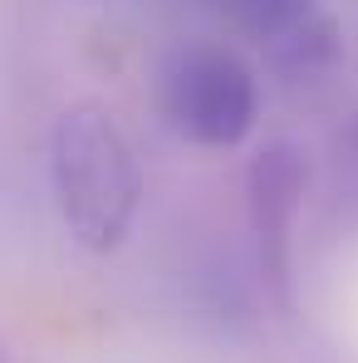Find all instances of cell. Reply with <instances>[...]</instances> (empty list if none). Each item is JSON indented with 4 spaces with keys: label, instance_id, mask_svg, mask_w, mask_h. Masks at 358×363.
<instances>
[{
    "label": "cell",
    "instance_id": "cell-1",
    "mask_svg": "<svg viewBox=\"0 0 358 363\" xmlns=\"http://www.w3.org/2000/svg\"><path fill=\"white\" fill-rule=\"evenodd\" d=\"M50 177L64 226L84 250L108 255L128 241L142 201V167L113 108L84 99L55 118Z\"/></svg>",
    "mask_w": 358,
    "mask_h": 363
},
{
    "label": "cell",
    "instance_id": "cell-2",
    "mask_svg": "<svg viewBox=\"0 0 358 363\" xmlns=\"http://www.w3.org/2000/svg\"><path fill=\"white\" fill-rule=\"evenodd\" d=\"M162 108L186 143L236 147L255 128V74L226 45H186L162 69Z\"/></svg>",
    "mask_w": 358,
    "mask_h": 363
},
{
    "label": "cell",
    "instance_id": "cell-3",
    "mask_svg": "<svg viewBox=\"0 0 358 363\" xmlns=\"http://www.w3.org/2000/svg\"><path fill=\"white\" fill-rule=\"evenodd\" d=\"M309 147L295 138L265 143L250 167H245V206H250V231L260 275L275 290V300L290 304V270H295V221L309 196Z\"/></svg>",
    "mask_w": 358,
    "mask_h": 363
},
{
    "label": "cell",
    "instance_id": "cell-4",
    "mask_svg": "<svg viewBox=\"0 0 358 363\" xmlns=\"http://www.w3.org/2000/svg\"><path fill=\"white\" fill-rule=\"evenodd\" d=\"M344 55V40H339V25L329 15H309L304 25H295L290 35H280L275 45H265V64L280 74V79H314V74H329Z\"/></svg>",
    "mask_w": 358,
    "mask_h": 363
},
{
    "label": "cell",
    "instance_id": "cell-5",
    "mask_svg": "<svg viewBox=\"0 0 358 363\" xmlns=\"http://www.w3.org/2000/svg\"><path fill=\"white\" fill-rule=\"evenodd\" d=\"M216 10L226 15V25L240 40L275 45L280 35H290L314 15V0H216Z\"/></svg>",
    "mask_w": 358,
    "mask_h": 363
},
{
    "label": "cell",
    "instance_id": "cell-6",
    "mask_svg": "<svg viewBox=\"0 0 358 363\" xmlns=\"http://www.w3.org/2000/svg\"><path fill=\"white\" fill-rule=\"evenodd\" d=\"M344 152H349V167L358 172V123L349 128V138H344Z\"/></svg>",
    "mask_w": 358,
    "mask_h": 363
}]
</instances>
